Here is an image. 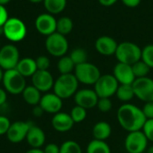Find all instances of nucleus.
Instances as JSON below:
<instances>
[{
  "label": "nucleus",
  "mask_w": 153,
  "mask_h": 153,
  "mask_svg": "<svg viewBox=\"0 0 153 153\" xmlns=\"http://www.w3.org/2000/svg\"><path fill=\"white\" fill-rule=\"evenodd\" d=\"M119 126L128 133L142 130L147 118L143 109L132 103H124L117 112Z\"/></svg>",
  "instance_id": "1"
},
{
  "label": "nucleus",
  "mask_w": 153,
  "mask_h": 153,
  "mask_svg": "<svg viewBox=\"0 0 153 153\" xmlns=\"http://www.w3.org/2000/svg\"><path fill=\"white\" fill-rule=\"evenodd\" d=\"M78 86L79 82L74 73L60 74L56 78V80H55L53 92L62 100H66L74 96V94L78 91Z\"/></svg>",
  "instance_id": "2"
},
{
  "label": "nucleus",
  "mask_w": 153,
  "mask_h": 153,
  "mask_svg": "<svg viewBox=\"0 0 153 153\" xmlns=\"http://www.w3.org/2000/svg\"><path fill=\"white\" fill-rule=\"evenodd\" d=\"M115 56L119 63L132 65L141 60L142 48L134 42L124 41L118 44Z\"/></svg>",
  "instance_id": "3"
},
{
  "label": "nucleus",
  "mask_w": 153,
  "mask_h": 153,
  "mask_svg": "<svg viewBox=\"0 0 153 153\" xmlns=\"http://www.w3.org/2000/svg\"><path fill=\"white\" fill-rule=\"evenodd\" d=\"M2 83L6 92L13 95L22 94L27 86L25 77L22 75L16 69L4 71Z\"/></svg>",
  "instance_id": "4"
},
{
  "label": "nucleus",
  "mask_w": 153,
  "mask_h": 153,
  "mask_svg": "<svg viewBox=\"0 0 153 153\" xmlns=\"http://www.w3.org/2000/svg\"><path fill=\"white\" fill-rule=\"evenodd\" d=\"M74 74L79 83L84 85H94L101 75L99 67L90 62L75 65Z\"/></svg>",
  "instance_id": "5"
},
{
  "label": "nucleus",
  "mask_w": 153,
  "mask_h": 153,
  "mask_svg": "<svg viewBox=\"0 0 153 153\" xmlns=\"http://www.w3.org/2000/svg\"><path fill=\"white\" fill-rule=\"evenodd\" d=\"M2 29L4 37L12 42H18L22 40L27 34V28L25 23L21 19L16 17L8 18Z\"/></svg>",
  "instance_id": "6"
},
{
  "label": "nucleus",
  "mask_w": 153,
  "mask_h": 153,
  "mask_svg": "<svg viewBox=\"0 0 153 153\" xmlns=\"http://www.w3.org/2000/svg\"><path fill=\"white\" fill-rule=\"evenodd\" d=\"M45 47L49 55L56 57H61L67 53L69 44L65 36L56 31L47 37Z\"/></svg>",
  "instance_id": "7"
},
{
  "label": "nucleus",
  "mask_w": 153,
  "mask_h": 153,
  "mask_svg": "<svg viewBox=\"0 0 153 153\" xmlns=\"http://www.w3.org/2000/svg\"><path fill=\"white\" fill-rule=\"evenodd\" d=\"M93 86L99 98H111L116 95L119 83L113 74H101Z\"/></svg>",
  "instance_id": "8"
},
{
  "label": "nucleus",
  "mask_w": 153,
  "mask_h": 153,
  "mask_svg": "<svg viewBox=\"0 0 153 153\" xmlns=\"http://www.w3.org/2000/svg\"><path fill=\"white\" fill-rule=\"evenodd\" d=\"M149 141L142 130L128 133L125 139V149L128 153H143L148 149Z\"/></svg>",
  "instance_id": "9"
},
{
  "label": "nucleus",
  "mask_w": 153,
  "mask_h": 153,
  "mask_svg": "<svg viewBox=\"0 0 153 153\" xmlns=\"http://www.w3.org/2000/svg\"><path fill=\"white\" fill-rule=\"evenodd\" d=\"M20 59L19 50L13 44H6L0 48V67L3 70L15 69Z\"/></svg>",
  "instance_id": "10"
},
{
  "label": "nucleus",
  "mask_w": 153,
  "mask_h": 153,
  "mask_svg": "<svg viewBox=\"0 0 153 153\" xmlns=\"http://www.w3.org/2000/svg\"><path fill=\"white\" fill-rule=\"evenodd\" d=\"M132 85L134 96L138 100L144 103L153 101V79L148 76L136 78Z\"/></svg>",
  "instance_id": "11"
},
{
  "label": "nucleus",
  "mask_w": 153,
  "mask_h": 153,
  "mask_svg": "<svg viewBox=\"0 0 153 153\" xmlns=\"http://www.w3.org/2000/svg\"><path fill=\"white\" fill-rule=\"evenodd\" d=\"M33 124L30 121H15L11 123L6 137L12 143H19L26 139L27 134Z\"/></svg>",
  "instance_id": "12"
},
{
  "label": "nucleus",
  "mask_w": 153,
  "mask_h": 153,
  "mask_svg": "<svg viewBox=\"0 0 153 153\" xmlns=\"http://www.w3.org/2000/svg\"><path fill=\"white\" fill-rule=\"evenodd\" d=\"M75 105L84 108L85 109H91L97 107L99 97L93 89H81L76 91L74 96Z\"/></svg>",
  "instance_id": "13"
},
{
  "label": "nucleus",
  "mask_w": 153,
  "mask_h": 153,
  "mask_svg": "<svg viewBox=\"0 0 153 153\" xmlns=\"http://www.w3.org/2000/svg\"><path fill=\"white\" fill-rule=\"evenodd\" d=\"M31 85L37 88L40 92H48L53 90L54 86V77L48 70H37V72L30 77Z\"/></svg>",
  "instance_id": "14"
},
{
  "label": "nucleus",
  "mask_w": 153,
  "mask_h": 153,
  "mask_svg": "<svg viewBox=\"0 0 153 153\" xmlns=\"http://www.w3.org/2000/svg\"><path fill=\"white\" fill-rule=\"evenodd\" d=\"M35 27L39 33L48 37L56 31V20L51 13H41L35 20Z\"/></svg>",
  "instance_id": "15"
},
{
  "label": "nucleus",
  "mask_w": 153,
  "mask_h": 153,
  "mask_svg": "<svg viewBox=\"0 0 153 153\" xmlns=\"http://www.w3.org/2000/svg\"><path fill=\"white\" fill-rule=\"evenodd\" d=\"M39 105L45 113L55 115L61 111L63 108V100L54 92H47L42 95Z\"/></svg>",
  "instance_id": "16"
},
{
  "label": "nucleus",
  "mask_w": 153,
  "mask_h": 153,
  "mask_svg": "<svg viewBox=\"0 0 153 153\" xmlns=\"http://www.w3.org/2000/svg\"><path fill=\"white\" fill-rule=\"evenodd\" d=\"M113 75L119 84H133L136 79L132 65L119 62L113 69Z\"/></svg>",
  "instance_id": "17"
},
{
  "label": "nucleus",
  "mask_w": 153,
  "mask_h": 153,
  "mask_svg": "<svg viewBox=\"0 0 153 153\" xmlns=\"http://www.w3.org/2000/svg\"><path fill=\"white\" fill-rule=\"evenodd\" d=\"M118 43L111 37L104 35L98 38L95 41L96 50L102 56H109L116 54Z\"/></svg>",
  "instance_id": "18"
},
{
  "label": "nucleus",
  "mask_w": 153,
  "mask_h": 153,
  "mask_svg": "<svg viewBox=\"0 0 153 153\" xmlns=\"http://www.w3.org/2000/svg\"><path fill=\"white\" fill-rule=\"evenodd\" d=\"M51 125L56 132L66 133L73 128L74 122L73 121L70 114L60 111L53 116L51 119Z\"/></svg>",
  "instance_id": "19"
},
{
  "label": "nucleus",
  "mask_w": 153,
  "mask_h": 153,
  "mask_svg": "<svg viewBox=\"0 0 153 153\" xmlns=\"http://www.w3.org/2000/svg\"><path fill=\"white\" fill-rule=\"evenodd\" d=\"M25 141L30 148H41L45 144L46 134L40 127L32 125L27 134Z\"/></svg>",
  "instance_id": "20"
},
{
  "label": "nucleus",
  "mask_w": 153,
  "mask_h": 153,
  "mask_svg": "<svg viewBox=\"0 0 153 153\" xmlns=\"http://www.w3.org/2000/svg\"><path fill=\"white\" fill-rule=\"evenodd\" d=\"M15 69L25 78L31 77L38 70L36 65L35 59L31 57H23L21 58L18 62Z\"/></svg>",
  "instance_id": "21"
},
{
  "label": "nucleus",
  "mask_w": 153,
  "mask_h": 153,
  "mask_svg": "<svg viewBox=\"0 0 153 153\" xmlns=\"http://www.w3.org/2000/svg\"><path fill=\"white\" fill-rule=\"evenodd\" d=\"M112 134L111 126L106 121L97 122L92 127V136L96 140L107 141Z\"/></svg>",
  "instance_id": "22"
},
{
  "label": "nucleus",
  "mask_w": 153,
  "mask_h": 153,
  "mask_svg": "<svg viewBox=\"0 0 153 153\" xmlns=\"http://www.w3.org/2000/svg\"><path fill=\"white\" fill-rule=\"evenodd\" d=\"M22 96L23 100L30 106H37L39 104L41 100V92L35 88L33 85H28L25 87L23 91L22 92Z\"/></svg>",
  "instance_id": "23"
},
{
  "label": "nucleus",
  "mask_w": 153,
  "mask_h": 153,
  "mask_svg": "<svg viewBox=\"0 0 153 153\" xmlns=\"http://www.w3.org/2000/svg\"><path fill=\"white\" fill-rule=\"evenodd\" d=\"M117 98L124 102V103H129L135 96L133 89L132 84H119L117 91L116 92Z\"/></svg>",
  "instance_id": "24"
},
{
  "label": "nucleus",
  "mask_w": 153,
  "mask_h": 153,
  "mask_svg": "<svg viewBox=\"0 0 153 153\" xmlns=\"http://www.w3.org/2000/svg\"><path fill=\"white\" fill-rule=\"evenodd\" d=\"M86 153H111V149L105 141L93 139L88 143Z\"/></svg>",
  "instance_id": "25"
},
{
  "label": "nucleus",
  "mask_w": 153,
  "mask_h": 153,
  "mask_svg": "<svg viewBox=\"0 0 153 153\" xmlns=\"http://www.w3.org/2000/svg\"><path fill=\"white\" fill-rule=\"evenodd\" d=\"M44 6L48 13L56 14L63 12L66 6V0H44Z\"/></svg>",
  "instance_id": "26"
},
{
  "label": "nucleus",
  "mask_w": 153,
  "mask_h": 153,
  "mask_svg": "<svg viewBox=\"0 0 153 153\" xmlns=\"http://www.w3.org/2000/svg\"><path fill=\"white\" fill-rule=\"evenodd\" d=\"M75 68V65L69 56H64L59 57L57 62V70L60 74H73Z\"/></svg>",
  "instance_id": "27"
},
{
  "label": "nucleus",
  "mask_w": 153,
  "mask_h": 153,
  "mask_svg": "<svg viewBox=\"0 0 153 153\" xmlns=\"http://www.w3.org/2000/svg\"><path fill=\"white\" fill-rule=\"evenodd\" d=\"M74 28V22L71 18L64 16L56 20V32L65 36L69 34Z\"/></svg>",
  "instance_id": "28"
},
{
  "label": "nucleus",
  "mask_w": 153,
  "mask_h": 153,
  "mask_svg": "<svg viewBox=\"0 0 153 153\" xmlns=\"http://www.w3.org/2000/svg\"><path fill=\"white\" fill-rule=\"evenodd\" d=\"M132 68H133V72L134 74L135 78L146 77L148 76L151 71V67L148 65H146L143 60H139L134 65H132Z\"/></svg>",
  "instance_id": "29"
},
{
  "label": "nucleus",
  "mask_w": 153,
  "mask_h": 153,
  "mask_svg": "<svg viewBox=\"0 0 153 153\" xmlns=\"http://www.w3.org/2000/svg\"><path fill=\"white\" fill-rule=\"evenodd\" d=\"M69 56L71 57V59L73 60V62L74 63L75 65H80V64H83L85 62H88V55L87 52L85 51V49L82 48H74L71 54L69 55Z\"/></svg>",
  "instance_id": "30"
},
{
  "label": "nucleus",
  "mask_w": 153,
  "mask_h": 153,
  "mask_svg": "<svg viewBox=\"0 0 153 153\" xmlns=\"http://www.w3.org/2000/svg\"><path fill=\"white\" fill-rule=\"evenodd\" d=\"M60 153H82V151L78 143L68 140L60 145Z\"/></svg>",
  "instance_id": "31"
},
{
  "label": "nucleus",
  "mask_w": 153,
  "mask_h": 153,
  "mask_svg": "<svg viewBox=\"0 0 153 153\" xmlns=\"http://www.w3.org/2000/svg\"><path fill=\"white\" fill-rule=\"evenodd\" d=\"M69 114H70L73 121L74 122V124L82 123L87 117V109H85L84 108H82L80 106L75 105L71 109V112Z\"/></svg>",
  "instance_id": "32"
},
{
  "label": "nucleus",
  "mask_w": 153,
  "mask_h": 153,
  "mask_svg": "<svg viewBox=\"0 0 153 153\" xmlns=\"http://www.w3.org/2000/svg\"><path fill=\"white\" fill-rule=\"evenodd\" d=\"M141 60L148 65L151 69L153 68V44H149L142 48Z\"/></svg>",
  "instance_id": "33"
},
{
  "label": "nucleus",
  "mask_w": 153,
  "mask_h": 153,
  "mask_svg": "<svg viewBox=\"0 0 153 153\" xmlns=\"http://www.w3.org/2000/svg\"><path fill=\"white\" fill-rule=\"evenodd\" d=\"M113 104L110 98H99L97 108L102 113H108L112 109Z\"/></svg>",
  "instance_id": "34"
},
{
  "label": "nucleus",
  "mask_w": 153,
  "mask_h": 153,
  "mask_svg": "<svg viewBox=\"0 0 153 153\" xmlns=\"http://www.w3.org/2000/svg\"><path fill=\"white\" fill-rule=\"evenodd\" d=\"M143 133L146 136L149 142L153 143V119H147L144 123L143 128Z\"/></svg>",
  "instance_id": "35"
},
{
  "label": "nucleus",
  "mask_w": 153,
  "mask_h": 153,
  "mask_svg": "<svg viewBox=\"0 0 153 153\" xmlns=\"http://www.w3.org/2000/svg\"><path fill=\"white\" fill-rule=\"evenodd\" d=\"M36 65L38 70H48L49 66H50V60L48 56H38L36 59Z\"/></svg>",
  "instance_id": "36"
},
{
  "label": "nucleus",
  "mask_w": 153,
  "mask_h": 153,
  "mask_svg": "<svg viewBox=\"0 0 153 153\" xmlns=\"http://www.w3.org/2000/svg\"><path fill=\"white\" fill-rule=\"evenodd\" d=\"M11 122L8 117L4 116H0V136L6 134L9 127H10Z\"/></svg>",
  "instance_id": "37"
},
{
  "label": "nucleus",
  "mask_w": 153,
  "mask_h": 153,
  "mask_svg": "<svg viewBox=\"0 0 153 153\" xmlns=\"http://www.w3.org/2000/svg\"><path fill=\"white\" fill-rule=\"evenodd\" d=\"M142 109L147 119H153V101L146 102Z\"/></svg>",
  "instance_id": "38"
},
{
  "label": "nucleus",
  "mask_w": 153,
  "mask_h": 153,
  "mask_svg": "<svg viewBox=\"0 0 153 153\" xmlns=\"http://www.w3.org/2000/svg\"><path fill=\"white\" fill-rule=\"evenodd\" d=\"M44 153H60V146L56 143H48L47 144L44 149Z\"/></svg>",
  "instance_id": "39"
},
{
  "label": "nucleus",
  "mask_w": 153,
  "mask_h": 153,
  "mask_svg": "<svg viewBox=\"0 0 153 153\" xmlns=\"http://www.w3.org/2000/svg\"><path fill=\"white\" fill-rule=\"evenodd\" d=\"M8 18H9L8 12H7L6 8L4 7V5L0 4V28H2L4 26V24L8 20Z\"/></svg>",
  "instance_id": "40"
},
{
  "label": "nucleus",
  "mask_w": 153,
  "mask_h": 153,
  "mask_svg": "<svg viewBox=\"0 0 153 153\" xmlns=\"http://www.w3.org/2000/svg\"><path fill=\"white\" fill-rule=\"evenodd\" d=\"M121 1L126 6L129 8H135L141 4L142 0H121Z\"/></svg>",
  "instance_id": "41"
},
{
  "label": "nucleus",
  "mask_w": 153,
  "mask_h": 153,
  "mask_svg": "<svg viewBox=\"0 0 153 153\" xmlns=\"http://www.w3.org/2000/svg\"><path fill=\"white\" fill-rule=\"evenodd\" d=\"M43 113H45L42 109V108L39 106V105H37V106H34L33 108H32V115L36 117H40Z\"/></svg>",
  "instance_id": "42"
},
{
  "label": "nucleus",
  "mask_w": 153,
  "mask_h": 153,
  "mask_svg": "<svg viewBox=\"0 0 153 153\" xmlns=\"http://www.w3.org/2000/svg\"><path fill=\"white\" fill-rule=\"evenodd\" d=\"M6 100H7V92L4 88L0 87V106L4 105Z\"/></svg>",
  "instance_id": "43"
},
{
  "label": "nucleus",
  "mask_w": 153,
  "mask_h": 153,
  "mask_svg": "<svg viewBox=\"0 0 153 153\" xmlns=\"http://www.w3.org/2000/svg\"><path fill=\"white\" fill-rule=\"evenodd\" d=\"M98 1L101 5L109 7V6H112L113 4H115L118 0H98Z\"/></svg>",
  "instance_id": "44"
},
{
  "label": "nucleus",
  "mask_w": 153,
  "mask_h": 153,
  "mask_svg": "<svg viewBox=\"0 0 153 153\" xmlns=\"http://www.w3.org/2000/svg\"><path fill=\"white\" fill-rule=\"evenodd\" d=\"M25 153H44L41 148H30Z\"/></svg>",
  "instance_id": "45"
},
{
  "label": "nucleus",
  "mask_w": 153,
  "mask_h": 153,
  "mask_svg": "<svg viewBox=\"0 0 153 153\" xmlns=\"http://www.w3.org/2000/svg\"><path fill=\"white\" fill-rule=\"evenodd\" d=\"M10 1H11V0H0V4H1V5H5V4H7Z\"/></svg>",
  "instance_id": "46"
},
{
  "label": "nucleus",
  "mask_w": 153,
  "mask_h": 153,
  "mask_svg": "<svg viewBox=\"0 0 153 153\" xmlns=\"http://www.w3.org/2000/svg\"><path fill=\"white\" fill-rule=\"evenodd\" d=\"M3 76H4V72H3V69L0 67V82H2V80H3Z\"/></svg>",
  "instance_id": "47"
},
{
  "label": "nucleus",
  "mask_w": 153,
  "mask_h": 153,
  "mask_svg": "<svg viewBox=\"0 0 153 153\" xmlns=\"http://www.w3.org/2000/svg\"><path fill=\"white\" fill-rule=\"evenodd\" d=\"M147 153H153V146H151L147 149Z\"/></svg>",
  "instance_id": "48"
},
{
  "label": "nucleus",
  "mask_w": 153,
  "mask_h": 153,
  "mask_svg": "<svg viewBox=\"0 0 153 153\" xmlns=\"http://www.w3.org/2000/svg\"><path fill=\"white\" fill-rule=\"evenodd\" d=\"M30 2H31V3H35V4H37V3H40V2H43L44 0H29Z\"/></svg>",
  "instance_id": "49"
}]
</instances>
